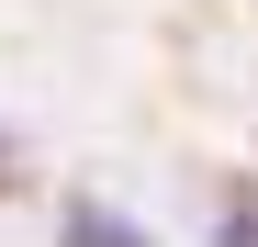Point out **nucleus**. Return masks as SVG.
Segmentation results:
<instances>
[{
	"label": "nucleus",
	"mask_w": 258,
	"mask_h": 247,
	"mask_svg": "<svg viewBox=\"0 0 258 247\" xmlns=\"http://www.w3.org/2000/svg\"><path fill=\"white\" fill-rule=\"evenodd\" d=\"M68 247H157V236L123 225V214H101V202H68Z\"/></svg>",
	"instance_id": "obj_1"
},
{
	"label": "nucleus",
	"mask_w": 258,
	"mask_h": 247,
	"mask_svg": "<svg viewBox=\"0 0 258 247\" xmlns=\"http://www.w3.org/2000/svg\"><path fill=\"white\" fill-rule=\"evenodd\" d=\"M0 157H12V146H0Z\"/></svg>",
	"instance_id": "obj_2"
}]
</instances>
